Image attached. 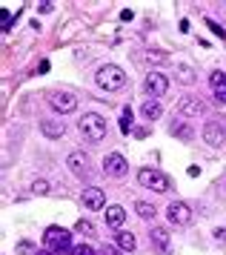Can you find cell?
Instances as JSON below:
<instances>
[{
	"instance_id": "obj_1",
	"label": "cell",
	"mask_w": 226,
	"mask_h": 255,
	"mask_svg": "<svg viewBox=\"0 0 226 255\" xmlns=\"http://www.w3.org/2000/svg\"><path fill=\"white\" fill-rule=\"evenodd\" d=\"M95 81H98V86L106 89V92H117V89L126 86V72L120 69V66H114V63H106V66L98 69Z\"/></svg>"
},
{
	"instance_id": "obj_2",
	"label": "cell",
	"mask_w": 226,
	"mask_h": 255,
	"mask_svg": "<svg viewBox=\"0 0 226 255\" xmlns=\"http://www.w3.org/2000/svg\"><path fill=\"white\" fill-rule=\"evenodd\" d=\"M80 132H83V138L89 140V143H101L106 138V118H101L98 112H89V115L80 118Z\"/></svg>"
},
{
	"instance_id": "obj_3",
	"label": "cell",
	"mask_w": 226,
	"mask_h": 255,
	"mask_svg": "<svg viewBox=\"0 0 226 255\" xmlns=\"http://www.w3.org/2000/svg\"><path fill=\"white\" fill-rule=\"evenodd\" d=\"M43 244L52 253H66V250H72V232L63 227H49L43 235Z\"/></svg>"
},
{
	"instance_id": "obj_4",
	"label": "cell",
	"mask_w": 226,
	"mask_h": 255,
	"mask_svg": "<svg viewBox=\"0 0 226 255\" xmlns=\"http://www.w3.org/2000/svg\"><path fill=\"white\" fill-rule=\"evenodd\" d=\"M137 181H140V186L155 189V192H160V195L172 189V181L163 172H158V169H140V172H137Z\"/></svg>"
},
{
	"instance_id": "obj_5",
	"label": "cell",
	"mask_w": 226,
	"mask_h": 255,
	"mask_svg": "<svg viewBox=\"0 0 226 255\" xmlns=\"http://www.w3.org/2000/svg\"><path fill=\"white\" fill-rule=\"evenodd\" d=\"M204 140L209 146H224L226 143V124L224 118H209L204 124Z\"/></svg>"
},
{
	"instance_id": "obj_6",
	"label": "cell",
	"mask_w": 226,
	"mask_h": 255,
	"mask_svg": "<svg viewBox=\"0 0 226 255\" xmlns=\"http://www.w3.org/2000/svg\"><path fill=\"white\" fill-rule=\"evenodd\" d=\"M166 218L175 227H189L192 224V207L186 201H172L169 207H166Z\"/></svg>"
},
{
	"instance_id": "obj_7",
	"label": "cell",
	"mask_w": 226,
	"mask_h": 255,
	"mask_svg": "<svg viewBox=\"0 0 226 255\" xmlns=\"http://www.w3.org/2000/svg\"><path fill=\"white\" fill-rule=\"evenodd\" d=\"M103 172L109 175V178H123L129 172V163L120 152H112V155H106L103 158Z\"/></svg>"
},
{
	"instance_id": "obj_8",
	"label": "cell",
	"mask_w": 226,
	"mask_h": 255,
	"mask_svg": "<svg viewBox=\"0 0 226 255\" xmlns=\"http://www.w3.org/2000/svg\"><path fill=\"white\" fill-rule=\"evenodd\" d=\"M49 104H52L55 112L66 115V112H75V109H78V98H75L72 92H55L52 98H49Z\"/></svg>"
},
{
	"instance_id": "obj_9",
	"label": "cell",
	"mask_w": 226,
	"mask_h": 255,
	"mask_svg": "<svg viewBox=\"0 0 226 255\" xmlns=\"http://www.w3.org/2000/svg\"><path fill=\"white\" fill-rule=\"evenodd\" d=\"M143 86H146V92L152 95V98H163L166 89H169V81H166V75H160V72H149Z\"/></svg>"
},
{
	"instance_id": "obj_10",
	"label": "cell",
	"mask_w": 226,
	"mask_h": 255,
	"mask_svg": "<svg viewBox=\"0 0 226 255\" xmlns=\"http://www.w3.org/2000/svg\"><path fill=\"white\" fill-rule=\"evenodd\" d=\"M83 204H86L92 212H98V209L106 207V192H103L101 186H89V189H83Z\"/></svg>"
},
{
	"instance_id": "obj_11",
	"label": "cell",
	"mask_w": 226,
	"mask_h": 255,
	"mask_svg": "<svg viewBox=\"0 0 226 255\" xmlns=\"http://www.w3.org/2000/svg\"><path fill=\"white\" fill-rule=\"evenodd\" d=\"M149 238H152V244L158 247L160 255H169V253H172V238H169V232L163 230V227H152Z\"/></svg>"
},
{
	"instance_id": "obj_12",
	"label": "cell",
	"mask_w": 226,
	"mask_h": 255,
	"mask_svg": "<svg viewBox=\"0 0 226 255\" xmlns=\"http://www.w3.org/2000/svg\"><path fill=\"white\" fill-rule=\"evenodd\" d=\"M66 166L78 175V178H86V175H89V158H86L83 152H72L66 158Z\"/></svg>"
},
{
	"instance_id": "obj_13",
	"label": "cell",
	"mask_w": 226,
	"mask_h": 255,
	"mask_svg": "<svg viewBox=\"0 0 226 255\" xmlns=\"http://www.w3.org/2000/svg\"><path fill=\"white\" fill-rule=\"evenodd\" d=\"M178 109H181L183 118H198V115H204L206 112V104L201 101V98H183Z\"/></svg>"
},
{
	"instance_id": "obj_14",
	"label": "cell",
	"mask_w": 226,
	"mask_h": 255,
	"mask_svg": "<svg viewBox=\"0 0 226 255\" xmlns=\"http://www.w3.org/2000/svg\"><path fill=\"white\" fill-rule=\"evenodd\" d=\"M209 86H212V92H215L218 104H226V75L221 69H215L209 75Z\"/></svg>"
},
{
	"instance_id": "obj_15",
	"label": "cell",
	"mask_w": 226,
	"mask_h": 255,
	"mask_svg": "<svg viewBox=\"0 0 226 255\" xmlns=\"http://www.w3.org/2000/svg\"><path fill=\"white\" fill-rule=\"evenodd\" d=\"M40 132L46 138H60L66 132V127H63V121H40Z\"/></svg>"
},
{
	"instance_id": "obj_16",
	"label": "cell",
	"mask_w": 226,
	"mask_h": 255,
	"mask_svg": "<svg viewBox=\"0 0 226 255\" xmlns=\"http://www.w3.org/2000/svg\"><path fill=\"white\" fill-rule=\"evenodd\" d=\"M169 132L175 135V138H181V140H192L195 138V129L189 127L186 121H175V124L169 127Z\"/></svg>"
},
{
	"instance_id": "obj_17",
	"label": "cell",
	"mask_w": 226,
	"mask_h": 255,
	"mask_svg": "<svg viewBox=\"0 0 226 255\" xmlns=\"http://www.w3.org/2000/svg\"><path fill=\"white\" fill-rule=\"evenodd\" d=\"M123 221H126V209L123 207H106V224L109 227H123Z\"/></svg>"
},
{
	"instance_id": "obj_18",
	"label": "cell",
	"mask_w": 226,
	"mask_h": 255,
	"mask_svg": "<svg viewBox=\"0 0 226 255\" xmlns=\"http://www.w3.org/2000/svg\"><path fill=\"white\" fill-rule=\"evenodd\" d=\"M135 212H137L143 221H152L155 215H158V209L152 207V204H146V201H137V204H135Z\"/></svg>"
},
{
	"instance_id": "obj_19",
	"label": "cell",
	"mask_w": 226,
	"mask_h": 255,
	"mask_svg": "<svg viewBox=\"0 0 226 255\" xmlns=\"http://www.w3.org/2000/svg\"><path fill=\"white\" fill-rule=\"evenodd\" d=\"M117 247H120V250H126V253H132V250L137 247L135 235H132V232H117Z\"/></svg>"
},
{
	"instance_id": "obj_20",
	"label": "cell",
	"mask_w": 226,
	"mask_h": 255,
	"mask_svg": "<svg viewBox=\"0 0 226 255\" xmlns=\"http://www.w3.org/2000/svg\"><path fill=\"white\" fill-rule=\"evenodd\" d=\"M140 112H143V118H146V121H155V118H160V112H163V109H160L158 101H146Z\"/></svg>"
},
{
	"instance_id": "obj_21",
	"label": "cell",
	"mask_w": 226,
	"mask_h": 255,
	"mask_svg": "<svg viewBox=\"0 0 226 255\" xmlns=\"http://www.w3.org/2000/svg\"><path fill=\"white\" fill-rule=\"evenodd\" d=\"M120 132H123V135L135 132V127H132V109H129V106L120 112Z\"/></svg>"
},
{
	"instance_id": "obj_22",
	"label": "cell",
	"mask_w": 226,
	"mask_h": 255,
	"mask_svg": "<svg viewBox=\"0 0 226 255\" xmlns=\"http://www.w3.org/2000/svg\"><path fill=\"white\" fill-rule=\"evenodd\" d=\"M178 81L181 83H192L195 81V69L192 66H186V63H181V66H178Z\"/></svg>"
},
{
	"instance_id": "obj_23",
	"label": "cell",
	"mask_w": 226,
	"mask_h": 255,
	"mask_svg": "<svg viewBox=\"0 0 226 255\" xmlns=\"http://www.w3.org/2000/svg\"><path fill=\"white\" fill-rule=\"evenodd\" d=\"M75 232H80V235H95V227H92V221L80 218L78 224H75Z\"/></svg>"
},
{
	"instance_id": "obj_24",
	"label": "cell",
	"mask_w": 226,
	"mask_h": 255,
	"mask_svg": "<svg viewBox=\"0 0 226 255\" xmlns=\"http://www.w3.org/2000/svg\"><path fill=\"white\" fill-rule=\"evenodd\" d=\"M169 55L166 52H146V63H166Z\"/></svg>"
},
{
	"instance_id": "obj_25",
	"label": "cell",
	"mask_w": 226,
	"mask_h": 255,
	"mask_svg": "<svg viewBox=\"0 0 226 255\" xmlns=\"http://www.w3.org/2000/svg\"><path fill=\"white\" fill-rule=\"evenodd\" d=\"M69 255H95V250H92L89 244H75V247L69 250Z\"/></svg>"
},
{
	"instance_id": "obj_26",
	"label": "cell",
	"mask_w": 226,
	"mask_h": 255,
	"mask_svg": "<svg viewBox=\"0 0 226 255\" xmlns=\"http://www.w3.org/2000/svg\"><path fill=\"white\" fill-rule=\"evenodd\" d=\"M32 192H34V195H46V192H49V184H46V181H34Z\"/></svg>"
},
{
	"instance_id": "obj_27",
	"label": "cell",
	"mask_w": 226,
	"mask_h": 255,
	"mask_svg": "<svg viewBox=\"0 0 226 255\" xmlns=\"http://www.w3.org/2000/svg\"><path fill=\"white\" fill-rule=\"evenodd\" d=\"M206 26H209V29H212V32H215V35L221 37V40H224V37H226V29H224V26H221V23H215V20H206Z\"/></svg>"
},
{
	"instance_id": "obj_28",
	"label": "cell",
	"mask_w": 226,
	"mask_h": 255,
	"mask_svg": "<svg viewBox=\"0 0 226 255\" xmlns=\"http://www.w3.org/2000/svg\"><path fill=\"white\" fill-rule=\"evenodd\" d=\"M0 26H3V32H9V29H11V14L6 12V9L0 12Z\"/></svg>"
},
{
	"instance_id": "obj_29",
	"label": "cell",
	"mask_w": 226,
	"mask_h": 255,
	"mask_svg": "<svg viewBox=\"0 0 226 255\" xmlns=\"http://www.w3.org/2000/svg\"><path fill=\"white\" fill-rule=\"evenodd\" d=\"M52 9H55V3H52V0H40V3H37V12H43V14H49Z\"/></svg>"
},
{
	"instance_id": "obj_30",
	"label": "cell",
	"mask_w": 226,
	"mask_h": 255,
	"mask_svg": "<svg viewBox=\"0 0 226 255\" xmlns=\"http://www.w3.org/2000/svg\"><path fill=\"white\" fill-rule=\"evenodd\" d=\"M215 241L218 244H226V230H215Z\"/></svg>"
},
{
	"instance_id": "obj_31",
	"label": "cell",
	"mask_w": 226,
	"mask_h": 255,
	"mask_svg": "<svg viewBox=\"0 0 226 255\" xmlns=\"http://www.w3.org/2000/svg\"><path fill=\"white\" fill-rule=\"evenodd\" d=\"M17 253H32V244H29V241H23L20 247H17Z\"/></svg>"
},
{
	"instance_id": "obj_32",
	"label": "cell",
	"mask_w": 226,
	"mask_h": 255,
	"mask_svg": "<svg viewBox=\"0 0 226 255\" xmlns=\"http://www.w3.org/2000/svg\"><path fill=\"white\" fill-rule=\"evenodd\" d=\"M101 255H117V250H114V247H103Z\"/></svg>"
},
{
	"instance_id": "obj_33",
	"label": "cell",
	"mask_w": 226,
	"mask_h": 255,
	"mask_svg": "<svg viewBox=\"0 0 226 255\" xmlns=\"http://www.w3.org/2000/svg\"><path fill=\"white\" fill-rule=\"evenodd\" d=\"M34 255H57V253H52V250H40V253H34Z\"/></svg>"
}]
</instances>
